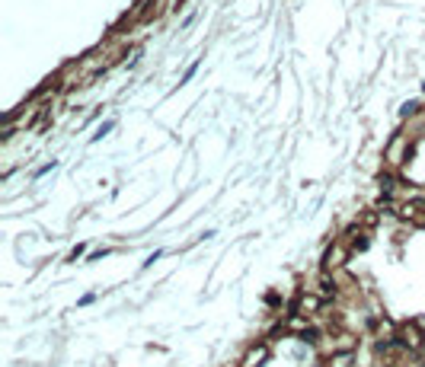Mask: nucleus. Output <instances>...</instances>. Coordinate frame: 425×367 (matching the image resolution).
Returning <instances> with one entry per match:
<instances>
[{"mask_svg": "<svg viewBox=\"0 0 425 367\" xmlns=\"http://www.w3.org/2000/svg\"><path fill=\"white\" fill-rule=\"evenodd\" d=\"M345 249H342V246H336V253H332V249H329V253H326V259H323V265L326 268H336V265H342V262H345Z\"/></svg>", "mask_w": 425, "mask_h": 367, "instance_id": "obj_1", "label": "nucleus"}, {"mask_svg": "<svg viewBox=\"0 0 425 367\" xmlns=\"http://www.w3.org/2000/svg\"><path fill=\"white\" fill-rule=\"evenodd\" d=\"M265 358V348H253V351L246 354V361H243V367H253V364H262Z\"/></svg>", "mask_w": 425, "mask_h": 367, "instance_id": "obj_2", "label": "nucleus"}, {"mask_svg": "<svg viewBox=\"0 0 425 367\" xmlns=\"http://www.w3.org/2000/svg\"><path fill=\"white\" fill-rule=\"evenodd\" d=\"M109 131H112V122H109V125H102V128L96 131V141H102V138H106V134H109Z\"/></svg>", "mask_w": 425, "mask_h": 367, "instance_id": "obj_3", "label": "nucleus"}, {"mask_svg": "<svg viewBox=\"0 0 425 367\" xmlns=\"http://www.w3.org/2000/svg\"><path fill=\"white\" fill-rule=\"evenodd\" d=\"M317 367H320V364H317Z\"/></svg>", "mask_w": 425, "mask_h": 367, "instance_id": "obj_4", "label": "nucleus"}]
</instances>
